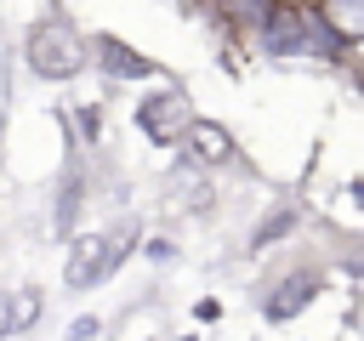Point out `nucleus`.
I'll return each instance as SVG.
<instances>
[{"instance_id":"1","label":"nucleus","mask_w":364,"mask_h":341,"mask_svg":"<svg viewBox=\"0 0 364 341\" xmlns=\"http://www.w3.org/2000/svg\"><path fill=\"white\" fill-rule=\"evenodd\" d=\"M28 68L46 74V80H68V74L80 68V40H74V28H68V23H40V28L28 34Z\"/></svg>"},{"instance_id":"2","label":"nucleus","mask_w":364,"mask_h":341,"mask_svg":"<svg viewBox=\"0 0 364 341\" xmlns=\"http://www.w3.org/2000/svg\"><path fill=\"white\" fill-rule=\"evenodd\" d=\"M136 125L148 131V142H159V148H171V142H182L188 136V125H193V108H188V97L182 91H154V97H142L136 102Z\"/></svg>"},{"instance_id":"3","label":"nucleus","mask_w":364,"mask_h":341,"mask_svg":"<svg viewBox=\"0 0 364 341\" xmlns=\"http://www.w3.org/2000/svg\"><path fill=\"white\" fill-rule=\"evenodd\" d=\"M119 256H114V233H80L74 250H68V284L74 290H91L102 273H114Z\"/></svg>"},{"instance_id":"4","label":"nucleus","mask_w":364,"mask_h":341,"mask_svg":"<svg viewBox=\"0 0 364 341\" xmlns=\"http://www.w3.org/2000/svg\"><path fill=\"white\" fill-rule=\"evenodd\" d=\"M182 142H188V159H193V165H228V159H233V142H228V131H222V125L193 119Z\"/></svg>"},{"instance_id":"5","label":"nucleus","mask_w":364,"mask_h":341,"mask_svg":"<svg viewBox=\"0 0 364 341\" xmlns=\"http://www.w3.org/2000/svg\"><path fill=\"white\" fill-rule=\"evenodd\" d=\"M313 296H318V278H313V273H301V278H284V290L267 301V313H273V318H290V313H301Z\"/></svg>"},{"instance_id":"6","label":"nucleus","mask_w":364,"mask_h":341,"mask_svg":"<svg viewBox=\"0 0 364 341\" xmlns=\"http://www.w3.org/2000/svg\"><path fill=\"white\" fill-rule=\"evenodd\" d=\"M102 63H108V74H119V80H148V74H154L131 45H114V40H102Z\"/></svg>"},{"instance_id":"7","label":"nucleus","mask_w":364,"mask_h":341,"mask_svg":"<svg viewBox=\"0 0 364 341\" xmlns=\"http://www.w3.org/2000/svg\"><path fill=\"white\" fill-rule=\"evenodd\" d=\"M290 227H296V210H279L273 222H262V227H256V239H250V244L262 250V244H273V239H279V233H290Z\"/></svg>"},{"instance_id":"8","label":"nucleus","mask_w":364,"mask_h":341,"mask_svg":"<svg viewBox=\"0 0 364 341\" xmlns=\"http://www.w3.org/2000/svg\"><path fill=\"white\" fill-rule=\"evenodd\" d=\"M91 335H97V318H80V324L68 330V341H91Z\"/></svg>"}]
</instances>
